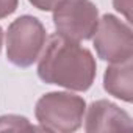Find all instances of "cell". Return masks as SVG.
Masks as SVG:
<instances>
[{
  "mask_svg": "<svg viewBox=\"0 0 133 133\" xmlns=\"http://www.w3.org/2000/svg\"><path fill=\"white\" fill-rule=\"evenodd\" d=\"M19 6V0H0V19L11 16Z\"/></svg>",
  "mask_w": 133,
  "mask_h": 133,
  "instance_id": "30bf717a",
  "label": "cell"
},
{
  "mask_svg": "<svg viewBox=\"0 0 133 133\" xmlns=\"http://www.w3.org/2000/svg\"><path fill=\"white\" fill-rule=\"evenodd\" d=\"M97 56L108 63H122L133 56V31L128 22L114 14H103L99 19L91 38Z\"/></svg>",
  "mask_w": 133,
  "mask_h": 133,
  "instance_id": "5b68a950",
  "label": "cell"
},
{
  "mask_svg": "<svg viewBox=\"0 0 133 133\" xmlns=\"http://www.w3.org/2000/svg\"><path fill=\"white\" fill-rule=\"evenodd\" d=\"M103 89L127 103L133 100V66L131 58L122 63H111L103 74Z\"/></svg>",
  "mask_w": 133,
  "mask_h": 133,
  "instance_id": "52a82bcc",
  "label": "cell"
},
{
  "mask_svg": "<svg viewBox=\"0 0 133 133\" xmlns=\"http://www.w3.org/2000/svg\"><path fill=\"white\" fill-rule=\"evenodd\" d=\"M2 45H3V28L0 27V52H2Z\"/></svg>",
  "mask_w": 133,
  "mask_h": 133,
  "instance_id": "7c38bea8",
  "label": "cell"
},
{
  "mask_svg": "<svg viewBox=\"0 0 133 133\" xmlns=\"http://www.w3.org/2000/svg\"><path fill=\"white\" fill-rule=\"evenodd\" d=\"M85 131L88 133L131 130L130 114L110 100H96L85 110Z\"/></svg>",
  "mask_w": 133,
  "mask_h": 133,
  "instance_id": "8992f818",
  "label": "cell"
},
{
  "mask_svg": "<svg viewBox=\"0 0 133 133\" xmlns=\"http://www.w3.org/2000/svg\"><path fill=\"white\" fill-rule=\"evenodd\" d=\"M113 6L125 17L128 24H131V0H113Z\"/></svg>",
  "mask_w": 133,
  "mask_h": 133,
  "instance_id": "9c48e42d",
  "label": "cell"
},
{
  "mask_svg": "<svg viewBox=\"0 0 133 133\" xmlns=\"http://www.w3.org/2000/svg\"><path fill=\"white\" fill-rule=\"evenodd\" d=\"M24 131V130H41L38 127H35L33 124H30V121L25 116H19V114H5L0 116V131Z\"/></svg>",
  "mask_w": 133,
  "mask_h": 133,
  "instance_id": "ba28073f",
  "label": "cell"
},
{
  "mask_svg": "<svg viewBox=\"0 0 133 133\" xmlns=\"http://www.w3.org/2000/svg\"><path fill=\"white\" fill-rule=\"evenodd\" d=\"M97 74L96 58L78 41L52 35L38 58V77L47 85L69 91H88Z\"/></svg>",
  "mask_w": 133,
  "mask_h": 133,
  "instance_id": "6da1fadb",
  "label": "cell"
},
{
  "mask_svg": "<svg viewBox=\"0 0 133 133\" xmlns=\"http://www.w3.org/2000/svg\"><path fill=\"white\" fill-rule=\"evenodd\" d=\"M47 41L42 22L30 14L13 21L6 30V58L17 68H30L38 61Z\"/></svg>",
  "mask_w": 133,
  "mask_h": 133,
  "instance_id": "3957f363",
  "label": "cell"
},
{
  "mask_svg": "<svg viewBox=\"0 0 133 133\" xmlns=\"http://www.w3.org/2000/svg\"><path fill=\"white\" fill-rule=\"evenodd\" d=\"M28 2L35 8H38L41 11H53V8L61 2V0H28Z\"/></svg>",
  "mask_w": 133,
  "mask_h": 133,
  "instance_id": "8fae6325",
  "label": "cell"
},
{
  "mask_svg": "<svg viewBox=\"0 0 133 133\" xmlns=\"http://www.w3.org/2000/svg\"><path fill=\"white\" fill-rule=\"evenodd\" d=\"M99 24V10L91 0H61L53 8V25L58 35L72 41H88Z\"/></svg>",
  "mask_w": 133,
  "mask_h": 133,
  "instance_id": "277c9868",
  "label": "cell"
},
{
  "mask_svg": "<svg viewBox=\"0 0 133 133\" xmlns=\"http://www.w3.org/2000/svg\"><path fill=\"white\" fill-rule=\"evenodd\" d=\"M86 102L82 96L52 91L41 96L35 107V116L45 131L56 133H72L82 127Z\"/></svg>",
  "mask_w": 133,
  "mask_h": 133,
  "instance_id": "7a4b0ae2",
  "label": "cell"
}]
</instances>
